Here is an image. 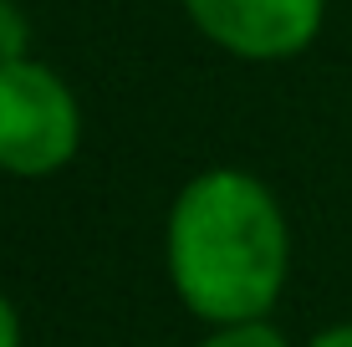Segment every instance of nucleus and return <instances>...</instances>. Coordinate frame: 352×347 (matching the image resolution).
I'll return each mask as SVG.
<instances>
[{"mask_svg":"<svg viewBox=\"0 0 352 347\" xmlns=\"http://www.w3.org/2000/svg\"><path fill=\"white\" fill-rule=\"evenodd\" d=\"M164 266L179 306L204 327L271 317L291 271L281 199L250 169H199L168 205Z\"/></svg>","mask_w":352,"mask_h":347,"instance_id":"obj_1","label":"nucleus"},{"mask_svg":"<svg viewBox=\"0 0 352 347\" xmlns=\"http://www.w3.org/2000/svg\"><path fill=\"white\" fill-rule=\"evenodd\" d=\"M82 148V107L62 71L36 56L0 67V174L52 179Z\"/></svg>","mask_w":352,"mask_h":347,"instance_id":"obj_2","label":"nucleus"},{"mask_svg":"<svg viewBox=\"0 0 352 347\" xmlns=\"http://www.w3.org/2000/svg\"><path fill=\"white\" fill-rule=\"evenodd\" d=\"M189 26L240 62H291L322 36L327 0H184Z\"/></svg>","mask_w":352,"mask_h":347,"instance_id":"obj_3","label":"nucleus"},{"mask_svg":"<svg viewBox=\"0 0 352 347\" xmlns=\"http://www.w3.org/2000/svg\"><path fill=\"white\" fill-rule=\"evenodd\" d=\"M199 347H286V337H281L265 317H250V322H225V327H210Z\"/></svg>","mask_w":352,"mask_h":347,"instance_id":"obj_4","label":"nucleus"},{"mask_svg":"<svg viewBox=\"0 0 352 347\" xmlns=\"http://www.w3.org/2000/svg\"><path fill=\"white\" fill-rule=\"evenodd\" d=\"M26 46H31V21L16 10V0H0V67L31 56Z\"/></svg>","mask_w":352,"mask_h":347,"instance_id":"obj_5","label":"nucleus"},{"mask_svg":"<svg viewBox=\"0 0 352 347\" xmlns=\"http://www.w3.org/2000/svg\"><path fill=\"white\" fill-rule=\"evenodd\" d=\"M0 347H21V312L6 291H0Z\"/></svg>","mask_w":352,"mask_h":347,"instance_id":"obj_6","label":"nucleus"},{"mask_svg":"<svg viewBox=\"0 0 352 347\" xmlns=\"http://www.w3.org/2000/svg\"><path fill=\"white\" fill-rule=\"evenodd\" d=\"M307 347H352V322H337V327H322Z\"/></svg>","mask_w":352,"mask_h":347,"instance_id":"obj_7","label":"nucleus"}]
</instances>
